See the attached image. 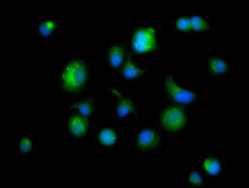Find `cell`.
<instances>
[{"instance_id": "cell-8", "label": "cell", "mask_w": 249, "mask_h": 188, "mask_svg": "<svg viewBox=\"0 0 249 188\" xmlns=\"http://www.w3.org/2000/svg\"><path fill=\"white\" fill-rule=\"evenodd\" d=\"M132 44L134 50L139 53L153 51L156 46L155 30L152 28L139 29L133 36Z\"/></svg>"}, {"instance_id": "cell-7", "label": "cell", "mask_w": 249, "mask_h": 188, "mask_svg": "<svg viewBox=\"0 0 249 188\" xmlns=\"http://www.w3.org/2000/svg\"><path fill=\"white\" fill-rule=\"evenodd\" d=\"M71 113L66 121L67 132L75 139L87 138L92 129L91 120L76 113Z\"/></svg>"}, {"instance_id": "cell-18", "label": "cell", "mask_w": 249, "mask_h": 188, "mask_svg": "<svg viewBox=\"0 0 249 188\" xmlns=\"http://www.w3.org/2000/svg\"><path fill=\"white\" fill-rule=\"evenodd\" d=\"M188 182L193 186L200 187L204 185V180L197 171H193L188 176Z\"/></svg>"}, {"instance_id": "cell-6", "label": "cell", "mask_w": 249, "mask_h": 188, "mask_svg": "<svg viewBox=\"0 0 249 188\" xmlns=\"http://www.w3.org/2000/svg\"><path fill=\"white\" fill-rule=\"evenodd\" d=\"M99 108L98 96L95 93L70 102L66 110L92 120L97 114Z\"/></svg>"}, {"instance_id": "cell-17", "label": "cell", "mask_w": 249, "mask_h": 188, "mask_svg": "<svg viewBox=\"0 0 249 188\" xmlns=\"http://www.w3.org/2000/svg\"><path fill=\"white\" fill-rule=\"evenodd\" d=\"M177 28L181 31L188 32L192 30V26L191 19L182 17L177 20Z\"/></svg>"}, {"instance_id": "cell-12", "label": "cell", "mask_w": 249, "mask_h": 188, "mask_svg": "<svg viewBox=\"0 0 249 188\" xmlns=\"http://www.w3.org/2000/svg\"><path fill=\"white\" fill-rule=\"evenodd\" d=\"M202 165L206 174L212 176L220 174L223 170V163L219 159L214 157L205 159Z\"/></svg>"}, {"instance_id": "cell-10", "label": "cell", "mask_w": 249, "mask_h": 188, "mask_svg": "<svg viewBox=\"0 0 249 188\" xmlns=\"http://www.w3.org/2000/svg\"><path fill=\"white\" fill-rule=\"evenodd\" d=\"M119 132L116 128L111 127L101 129L97 134L98 141L103 147H113L119 142Z\"/></svg>"}, {"instance_id": "cell-11", "label": "cell", "mask_w": 249, "mask_h": 188, "mask_svg": "<svg viewBox=\"0 0 249 188\" xmlns=\"http://www.w3.org/2000/svg\"><path fill=\"white\" fill-rule=\"evenodd\" d=\"M124 58V49L120 45H114L109 47L107 53V61L113 68H119Z\"/></svg>"}, {"instance_id": "cell-13", "label": "cell", "mask_w": 249, "mask_h": 188, "mask_svg": "<svg viewBox=\"0 0 249 188\" xmlns=\"http://www.w3.org/2000/svg\"><path fill=\"white\" fill-rule=\"evenodd\" d=\"M122 74L127 79L133 80L140 78L143 74V71L137 68L129 58L123 69Z\"/></svg>"}, {"instance_id": "cell-16", "label": "cell", "mask_w": 249, "mask_h": 188, "mask_svg": "<svg viewBox=\"0 0 249 188\" xmlns=\"http://www.w3.org/2000/svg\"><path fill=\"white\" fill-rule=\"evenodd\" d=\"M34 146L33 141L31 138L28 136H24L19 140L18 147L22 153L27 154L33 150Z\"/></svg>"}, {"instance_id": "cell-15", "label": "cell", "mask_w": 249, "mask_h": 188, "mask_svg": "<svg viewBox=\"0 0 249 188\" xmlns=\"http://www.w3.org/2000/svg\"><path fill=\"white\" fill-rule=\"evenodd\" d=\"M192 29L197 32H203L208 30L209 25L206 20L201 17L194 16L191 19Z\"/></svg>"}, {"instance_id": "cell-5", "label": "cell", "mask_w": 249, "mask_h": 188, "mask_svg": "<svg viewBox=\"0 0 249 188\" xmlns=\"http://www.w3.org/2000/svg\"><path fill=\"white\" fill-rule=\"evenodd\" d=\"M162 87L165 96L178 104L191 105L195 103L199 98L196 92L180 87L172 75L164 76Z\"/></svg>"}, {"instance_id": "cell-3", "label": "cell", "mask_w": 249, "mask_h": 188, "mask_svg": "<svg viewBox=\"0 0 249 188\" xmlns=\"http://www.w3.org/2000/svg\"><path fill=\"white\" fill-rule=\"evenodd\" d=\"M164 139L159 129L143 125L137 131L132 141L134 150L141 154H149L163 148Z\"/></svg>"}, {"instance_id": "cell-2", "label": "cell", "mask_w": 249, "mask_h": 188, "mask_svg": "<svg viewBox=\"0 0 249 188\" xmlns=\"http://www.w3.org/2000/svg\"><path fill=\"white\" fill-rule=\"evenodd\" d=\"M190 120L188 112L173 106L163 108L157 117L159 129L165 134L171 135L184 132L189 128Z\"/></svg>"}, {"instance_id": "cell-4", "label": "cell", "mask_w": 249, "mask_h": 188, "mask_svg": "<svg viewBox=\"0 0 249 188\" xmlns=\"http://www.w3.org/2000/svg\"><path fill=\"white\" fill-rule=\"evenodd\" d=\"M114 96V111L119 119L130 121L132 125L139 123L140 114L137 104L133 98L115 87H111L107 91Z\"/></svg>"}, {"instance_id": "cell-9", "label": "cell", "mask_w": 249, "mask_h": 188, "mask_svg": "<svg viewBox=\"0 0 249 188\" xmlns=\"http://www.w3.org/2000/svg\"><path fill=\"white\" fill-rule=\"evenodd\" d=\"M61 25L60 20L54 17H45L37 20L36 35L41 39L49 40L56 36Z\"/></svg>"}, {"instance_id": "cell-1", "label": "cell", "mask_w": 249, "mask_h": 188, "mask_svg": "<svg viewBox=\"0 0 249 188\" xmlns=\"http://www.w3.org/2000/svg\"><path fill=\"white\" fill-rule=\"evenodd\" d=\"M91 66L88 60L71 56L60 66L57 77V86L62 94L75 96L84 93L91 83Z\"/></svg>"}, {"instance_id": "cell-14", "label": "cell", "mask_w": 249, "mask_h": 188, "mask_svg": "<svg viewBox=\"0 0 249 188\" xmlns=\"http://www.w3.org/2000/svg\"><path fill=\"white\" fill-rule=\"evenodd\" d=\"M209 69L210 72L215 75L224 74L227 70L225 61L219 58L213 57L208 61Z\"/></svg>"}]
</instances>
